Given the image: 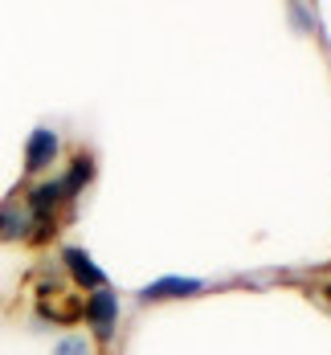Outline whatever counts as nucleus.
<instances>
[{
  "label": "nucleus",
  "mask_w": 331,
  "mask_h": 355,
  "mask_svg": "<svg viewBox=\"0 0 331 355\" xmlns=\"http://www.w3.org/2000/svg\"><path fill=\"white\" fill-rule=\"evenodd\" d=\"M82 319L90 322V331H94V339L99 343H110L114 339V331H119V298H114V290H94L86 302H82Z\"/></svg>",
  "instance_id": "f257e3e1"
},
{
  "label": "nucleus",
  "mask_w": 331,
  "mask_h": 355,
  "mask_svg": "<svg viewBox=\"0 0 331 355\" xmlns=\"http://www.w3.org/2000/svg\"><path fill=\"white\" fill-rule=\"evenodd\" d=\"M62 155V139L53 127H33L25 139V176H37L45 168H53V159Z\"/></svg>",
  "instance_id": "f03ea898"
},
{
  "label": "nucleus",
  "mask_w": 331,
  "mask_h": 355,
  "mask_svg": "<svg viewBox=\"0 0 331 355\" xmlns=\"http://www.w3.org/2000/svg\"><path fill=\"white\" fill-rule=\"evenodd\" d=\"M62 266H66V274L74 278V286H86L90 294H94V290H107V274L90 261V253H86L82 245L62 249Z\"/></svg>",
  "instance_id": "7ed1b4c3"
},
{
  "label": "nucleus",
  "mask_w": 331,
  "mask_h": 355,
  "mask_svg": "<svg viewBox=\"0 0 331 355\" xmlns=\"http://www.w3.org/2000/svg\"><path fill=\"white\" fill-rule=\"evenodd\" d=\"M205 282L201 278H180V274H168V278H155L151 286L139 290V302H168V298H192L201 294Z\"/></svg>",
  "instance_id": "20e7f679"
},
{
  "label": "nucleus",
  "mask_w": 331,
  "mask_h": 355,
  "mask_svg": "<svg viewBox=\"0 0 331 355\" xmlns=\"http://www.w3.org/2000/svg\"><path fill=\"white\" fill-rule=\"evenodd\" d=\"M29 209L21 200H4L0 205V241H29Z\"/></svg>",
  "instance_id": "39448f33"
},
{
  "label": "nucleus",
  "mask_w": 331,
  "mask_h": 355,
  "mask_svg": "<svg viewBox=\"0 0 331 355\" xmlns=\"http://www.w3.org/2000/svg\"><path fill=\"white\" fill-rule=\"evenodd\" d=\"M90 180H94V159H90V155L82 151V155H74L70 172L62 176V188H66V200H74V196H78V192H82V188H86Z\"/></svg>",
  "instance_id": "423d86ee"
},
{
  "label": "nucleus",
  "mask_w": 331,
  "mask_h": 355,
  "mask_svg": "<svg viewBox=\"0 0 331 355\" xmlns=\"http://www.w3.org/2000/svg\"><path fill=\"white\" fill-rule=\"evenodd\" d=\"M53 355H90V343H86L82 335H66V339L53 347Z\"/></svg>",
  "instance_id": "0eeeda50"
},
{
  "label": "nucleus",
  "mask_w": 331,
  "mask_h": 355,
  "mask_svg": "<svg viewBox=\"0 0 331 355\" xmlns=\"http://www.w3.org/2000/svg\"><path fill=\"white\" fill-rule=\"evenodd\" d=\"M328 294H331V290H328Z\"/></svg>",
  "instance_id": "6e6552de"
}]
</instances>
